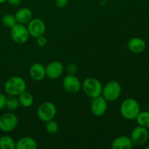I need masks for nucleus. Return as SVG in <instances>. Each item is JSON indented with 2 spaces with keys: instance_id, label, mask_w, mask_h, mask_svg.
<instances>
[{
  "instance_id": "15",
  "label": "nucleus",
  "mask_w": 149,
  "mask_h": 149,
  "mask_svg": "<svg viewBox=\"0 0 149 149\" xmlns=\"http://www.w3.org/2000/svg\"><path fill=\"white\" fill-rule=\"evenodd\" d=\"M133 146L130 137L122 135L115 138L112 141L111 146L112 149H131Z\"/></svg>"
},
{
  "instance_id": "32",
  "label": "nucleus",
  "mask_w": 149,
  "mask_h": 149,
  "mask_svg": "<svg viewBox=\"0 0 149 149\" xmlns=\"http://www.w3.org/2000/svg\"><path fill=\"white\" fill-rule=\"evenodd\" d=\"M148 109H149V101H148Z\"/></svg>"
},
{
  "instance_id": "5",
  "label": "nucleus",
  "mask_w": 149,
  "mask_h": 149,
  "mask_svg": "<svg viewBox=\"0 0 149 149\" xmlns=\"http://www.w3.org/2000/svg\"><path fill=\"white\" fill-rule=\"evenodd\" d=\"M36 114L41 121L46 122L55 117L57 114V108L52 102H44L38 108Z\"/></svg>"
},
{
  "instance_id": "33",
  "label": "nucleus",
  "mask_w": 149,
  "mask_h": 149,
  "mask_svg": "<svg viewBox=\"0 0 149 149\" xmlns=\"http://www.w3.org/2000/svg\"><path fill=\"white\" fill-rule=\"evenodd\" d=\"M148 141H149V131H148Z\"/></svg>"
},
{
  "instance_id": "30",
  "label": "nucleus",
  "mask_w": 149,
  "mask_h": 149,
  "mask_svg": "<svg viewBox=\"0 0 149 149\" xmlns=\"http://www.w3.org/2000/svg\"><path fill=\"white\" fill-rule=\"evenodd\" d=\"M103 1H111V0H103Z\"/></svg>"
},
{
  "instance_id": "25",
  "label": "nucleus",
  "mask_w": 149,
  "mask_h": 149,
  "mask_svg": "<svg viewBox=\"0 0 149 149\" xmlns=\"http://www.w3.org/2000/svg\"><path fill=\"white\" fill-rule=\"evenodd\" d=\"M66 69H67V72L68 73V74H75L77 72L78 68H77L76 64L70 63L68 65Z\"/></svg>"
},
{
  "instance_id": "16",
  "label": "nucleus",
  "mask_w": 149,
  "mask_h": 149,
  "mask_svg": "<svg viewBox=\"0 0 149 149\" xmlns=\"http://www.w3.org/2000/svg\"><path fill=\"white\" fill-rule=\"evenodd\" d=\"M14 15L17 23L25 25L27 24L31 20L33 13L31 10L28 7H22L16 12Z\"/></svg>"
},
{
  "instance_id": "2",
  "label": "nucleus",
  "mask_w": 149,
  "mask_h": 149,
  "mask_svg": "<svg viewBox=\"0 0 149 149\" xmlns=\"http://www.w3.org/2000/svg\"><path fill=\"white\" fill-rule=\"evenodd\" d=\"M4 91L10 95L18 96L26 90V82L25 79L18 76L9 78L4 86Z\"/></svg>"
},
{
  "instance_id": "4",
  "label": "nucleus",
  "mask_w": 149,
  "mask_h": 149,
  "mask_svg": "<svg viewBox=\"0 0 149 149\" xmlns=\"http://www.w3.org/2000/svg\"><path fill=\"white\" fill-rule=\"evenodd\" d=\"M122 93V86L117 81L112 80L103 86L101 95L107 101L113 102L117 100Z\"/></svg>"
},
{
  "instance_id": "19",
  "label": "nucleus",
  "mask_w": 149,
  "mask_h": 149,
  "mask_svg": "<svg viewBox=\"0 0 149 149\" xmlns=\"http://www.w3.org/2000/svg\"><path fill=\"white\" fill-rule=\"evenodd\" d=\"M16 142L12 137L4 135L0 138V148L1 149H15Z\"/></svg>"
},
{
  "instance_id": "18",
  "label": "nucleus",
  "mask_w": 149,
  "mask_h": 149,
  "mask_svg": "<svg viewBox=\"0 0 149 149\" xmlns=\"http://www.w3.org/2000/svg\"><path fill=\"white\" fill-rule=\"evenodd\" d=\"M18 100L20 106L24 108L31 107L34 101L33 95L27 91H24L20 95H18Z\"/></svg>"
},
{
  "instance_id": "26",
  "label": "nucleus",
  "mask_w": 149,
  "mask_h": 149,
  "mask_svg": "<svg viewBox=\"0 0 149 149\" xmlns=\"http://www.w3.org/2000/svg\"><path fill=\"white\" fill-rule=\"evenodd\" d=\"M68 0H55V4L59 8H63L67 5Z\"/></svg>"
},
{
  "instance_id": "24",
  "label": "nucleus",
  "mask_w": 149,
  "mask_h": 149,
  "mask_svg": "<svg viewBox=\"0 0 149 149\" xmlns=\"http://www.w3.org/2000/svg\"><path fill=\"white\" fill-rule=\"evenodd\" d=\"M47 43V39L44 35L36 38V44L39 47H45Z\"/></svg>"
},
{
  "instance_id": "11",
  "label": "nucleus",
  "mask_w": 149,
  "mask_h": 149,
  "mask_svg": "<svg viewBox=\"0 0 149 149\" xmlns=\"http://www.w3.org/2000/svg\"><path fill=\"white\" fill-rule=\"evenodd\" d=\"M108 109V101L102 95L93 98L90 110L95 116L100 117L106 113Z\"/></svg>"
},
{
  "instance_id": "28",
  "label": "nucleus",
  "mask_w": 149,
  "mask_h": 149,
  "mask_svg": "<svg viewBox=\"0 0 149 149\" xmlns=\"http://www.w3.org/2000/svg\"><path fill=\"white\" fill-rule=\"evenodd\" d=\"M7 2L12 6H17L20 4L21 0H7Z\"/></svg>"
},
{
  "instance_id": "9",
  "label": "nucleus",
  "mask_w": 149,
  "mask_h": 149,
  "mask_svg": "<svg viewBox=\"0 0 149 149\" xmlns=\"http://www.w3.org/2000/svg\"><path fill=\"white\" fill-rule=\"evenodd\" d=\"M130 139L133 145L137 146H143L148 141V130L147 128L138 125L132 130Z\"/></svg>"
},
{
  "instance_id": "13",
  "label": "nucleus",
  "mask_w": 149,
  "mask_h": 149,
  "mask_svg": "<svg viewBox=\"0 0 149 149\" xmlns=\"http://www.w3.org/2000/svg\"><path fill=\"white\" fill-rule=\"evenodd\" d=\"M29 74L31 78L36 81H41L46 77V70L45 67L39 63H35L32 64L29 69Z\"/></svg>"
},
{
  "instance_id": "27",
  "label": "nucleus",
  "mask_w": 149,
  "mask_h": 149,
  "mask_svg": "<svg viewBox=\"0 0 149 149\" xmlns=\"http://www.w3.org/2000/svg\"><path fill=\"white\" fill-rule=\"evenodd\" d=\"M6 96L4 94L0 93V111L2 110L5 107Z\"/></svg>"
},
{
  "instance_id": "12",
  "label": "nucleus",
  "mask_w": 149,
  "mask_h": 149,
  "mask_svg": "<svg viewBox=\"0 0 149 149\" xmlns=\"http://www.w3.org/2000/svg\"><path fill=\"white\" fill-rule=\"evenodd\" d=\"M46 77L51 79H56L61 77L63 72L64 67L59 61H52L46 67Z\"/></svg>"
},
{
  "instance_id": "23",
  "label": "nucleus",
  "mask_w": 149,
  "mask_h": 149,
  "mask_svg": "<svg viewBox=\"0 0 149 149\" xmlns=\"http://www.w3.org/2000/svg\"><path fill=\"white\" fill-rule=\"evenodd\" d=\"M1 22H2L3 25L5 27L9 28V29L12 28L14 25H15L17 23L15 15H13L12 14L4 15L2 17V19H1Z\"/></svg>"
},
{
  "instance_id": "34",
  "label": "nucleus",
  "mask_w": 149,
  "mask_h": 149,
  "mask_svg": "<svg viewBox=\"0 0 149 149\" xmlns=\"http://www.w3.org/2000/svg\"><path fill=\"white\" fill-rule=\"evenodd\" d=\"M148 1H149V0H148Z\"/></svg>"
},
{
  "instance_id": "17",
  "label": "nucleus",
  "mask_w": 149,
  "mask_h": 149,
  "mask_svg": "<svg viewBox=\"0 0 149 149\" xmlns=\"http://www.w3.org/2000/svg\"><path fill=\"white\" fill-rule=\"evenodd\" d=\"M15 148L17 149H36L37 143L33 138L25 136L20 138L16 142Z\"/></svg>"
},
{
  "instance_id": "21",
  "label": "nucleus",
  "mask_w": 149,
  "mask_h": 149,
  "mask_svg": "<svg viewBox=\"0 0 149 149\" xmlns=\"http://www.w3.org/2000/svg\"><path fill=\"white\" fill-rule=\"evenodd\" d=\"M136 120L138 125L149 129V111L140 112Z\"/></svg>"
},
{
  "instance_id": "8",
  "label": "nucleus",
  "mask_w": 149,
  "mask_h": 149,
  "mask_svg": "<svg viewBox=\"0 0 149 149\" xmlns=\"http://www.w3.org/2000/svg\"><path fill=\"white\" fill-rule=\"evenodd\" d=\"M63 86L70 94H77L81 89V83L75 74H68L63 80Z\"/></svg>"
},
{
  "instance_id": "7",
  "label": "nucleus",
  "mask_w": 149,
  "mask_h": 149,
  "mask_svg": "<svg viewBox=\"0 0 149 149\" xmlns=\"http://www.w3.org/2000/svg\"><path fill=\"white\" fill-rule=\"evenodd\" d=\"M17 124L18 118L13 112H7L0 116V130L2 132H12L17 127Z\"/></svg>"
},
{
  "instance_id": "31",
  "label": "nucleus",
  "mask_w": 149,
  "mask_h": 149,
  "mask_svg": "<svg viewBox=\"0 0 149 149\" xmlns=\"http://www.w3.org/2000/svg\"><path fill=\"white\" fill-rule=\"evenodd\" d=\"M146 149H149V146H147L146 148Z\"/></svg>"
},
{
  "instance_id": "29",
  "label": "nucleus",
  "mask_w": 149,
  "mask_h": 149,
  "mask_svg": "<svg viewBox=\"0 0 149 149\" xmlns=\"http://www.w3.org/2000/svg\"><path fill=\"white\" fill-rule=\"evenodd\" d=\"M5 1H7V0H0V4H3V3H4Z\"/></svg>"
},
{
  "instance_id": "3",
  "label": "nucleus",
  "mask_w": 149,
  "mask_h": 149,
  "mask_svg": "<svg viewBox=\"0 0 149 149\" xmlns=\"http://www.w3.org/2000/svg\"><path fill=\"white\" fill-rule=\"evenodd\" d=\"M81 89L86 95L93 99L101 95L103 85L97 79L89 77L83 81L81 84Z\"/></svg>"
},
{
  "instance_id": "6",
  "label": "nucleus",
  "mask_w": 149,
  "mask_h": 149,
  "mask_svg": "<svg viewBox=\"0 0 149 149\" xmlns=\"http://www.w3.org/2000/svg\"><path fill=\"white\" fill-rule=\"evenodd\" d=\"M10 34L13 42L17 44L26 43L30 36L27 27L25 25L17 23L10 28Z\"/></svg>"
},
{
  "instance_id": "10",
  "label": "nucleus",
  "mask_w": 149,
  "mask_h": 149,
  "mask_svg": "<svg viewBox=\"0 0 149 149\" xmlns=\"http://www.w3.org/2000/svg\"><path fill=\"white\" fill-rule=\"evenodd\" d=\"M26 26L31 36L37 38L45 34L46 31V25L45 22L39 18H32Z\"/></svg>"
},
{
  "instance_id": "14",
  "label": "nucleus",
  "mask_w": 149,
  "mask_h": 149,
  "mask_svg": "<svg viewBox=\"0 0 149 149\" xmlns=\"http://www.w3.org/2000/svg\"><path fill=\"white\" fill-rule=\"evenodd\" d=\"M127 48L132 53L139 54L145 50L146 43L142 38L133 37L128 41Z\"/></svg>"
},
{
  "instance_id": "20",
  "label": "nucleus",
  "mask_w": 149,
  "mask_h": 149,
  "mask_svg": "<svg viewBox=\"0 0 149 149\" xmlns=\"http://www.w3.org/2000/svg\"><path fill=\"white\" fill-rule=\"evenodd\" d=\"M19 106H20V103H19L18 97H17V96L8 95V96L6 97L5 107L8 110L11 111H16L18 109Z\"/></svg>"
},
{
  "instance_id": "22",
  "label": "nucleus",
  "mask_w": 149,
  "mask_h": 149,
  "mask_svg": "<svg viewBox=\"0 0 149 149\" xmlns=\"http://www.w3.org/2000/svg\"><path fill=\"white\" fill-rule=\"evenodd\" d=\"M45 130L47 132V133L50 134V135H54V134L57 133L59 129V126L57 122L54 121L53 119L47 121L45 122Z\"/></svg>"
},
{
  "instance_id": "1",
  "label": "nucleus",
  "mask_w": 149,
  "mask_h": 149,
  "mask_svg": "<svg viewBox=\"0 0 149 149\" xmlns=\"http://www.w3.org/2000/svg\"><path fill=\"white\" fill-rule=\"evenodd\" d=\"M141 112L140 104L135 99L127 98L120 106V113L124 119L127 120H134Z\"/></svg>"
}]
</instances>
